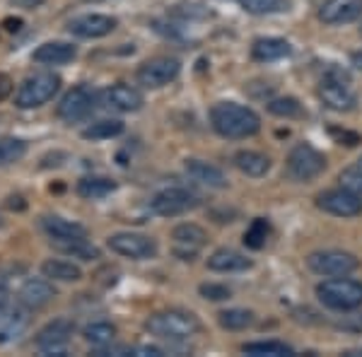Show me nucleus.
I'll return each instance as SVG.
<instances>
[{"label": "nucleus", "instance_id": "1", "mask_svg": "<svg viewBox=\"0 0 362 357\" xmlns=\"http://www.w3.org/2000/svg\"><path fill=\"white\" fill-rule=\"evenodd\" d=\"M210 124L215 133L230 140L251 138L261 131V119L254 109L237 102H218L210 109Z\"/></svg>", "mask_w": 362, "mask_h": 357}, {"label": "nucleus", "instance_id": "2", "mask_svg": "<svg viewBox=\"0 0 362 357\" xmlns=\"http://www.w3.org/2000/svg\"><path fill=\"white\" fill-rule=\"evenodd\" d=\"M145 329L162 341H186V338L196 336L201 331V324L191 312H181V309H167V312H157L145 321Z\"/></svg>", "mask_w": 362, "mask_h": 357}, {"label": "nucleus", "instance_id": "3", "mask_svg": "<svg viewBox=\"0 0 362 357\" xmlns=\"http://www.w3.org/2000/svg\"><path fill=\"white\" fill-rule=\"evenodd\" d=\"M317 297L324 307L334 309V312H353V309L362 307V283L338 275V278L317 285Z\"/></svg>", "mask_w": 362, "mask_h": 357}, {"label": "nucleus", "instance_id": "4", "mask_svg": "<svg viewBox=\"0 0 362 357\" xmlns=\"http://www.w3.org/2000/svg\"><path fill=\"white\" fill-rule=\"evenodd\" d=\"M319 97L321 102L334 111H350L358 102V97L350 90V75L348 70H343L341 66H329L324 80L319 85Z\"/></svg>", "mask_w": 362, "mask_h": 357}, {"label": "nucleus", "instance_id": "5", "mask_svg": "<svg viewBox=\"0 0 362 357\" xmlns=\"http://www.w3.org/2000/svg\"><path fill=\"white\" fill-rule=\"evenodd\" d=\"M61 90V78L56 73H37L29 75L25 83L20 85L15 95V107L17 109H37L44 107L46 102L56 97V92Z\"/></svg>", "mask_w": 362, "mask_h": 357}, {"label": "nucleus", "instance_id": "6", "mask_svg": "<svg viewBox=\"0 0 362 357\" xmlns=\"http://www.w3.org/2000/svg\"><path fill=\"white\" fill-rule=\"evenodd\" d=\"M326 169V157L309 143H300L290 150L285 172L293 181H312Z\"/></svg>", "mask_w": 362, "mask_h": 357}, {"label": "nucleus", "instance_id": "7", "mask_svg": "<svg viewBox=\"0 0 362 357\" xmlns=\"http://www.w3.org/2000/svg\"><path fill=\"white\" fill-rule=\"evenodd\" d=\"M75 331V324L70 319H54L37 333L34 343L42 350L44 357H63L68 355V341Z\"/></svg>", "mask_w": 362, "mask_h": 357}, {"label": "nucleus", "instance_id": "8", "mask_svg": "<svg viewBox=\"0 0 362 357\" xmlns=\"http://www.w3.org/2000/svg\"><path fill=\"white\" fill-rule=\"evenodd\" d=\"M309 268H312L317 275H324V278H338V275H348L353 271H358L360 261L355 259L348 251H317L307 259Z\"/></svg>", "mask_w": 362, "mask_h": 357}, {"label": "nucleus", "instance_id": "9", "mask_svg": "<svg viewBox=\"0 0 362 357\" xmlns=\"http://www.w3.org/2000/svg\"><path fill=\"white\" fill-rule=\"evenodd\" d=\"M95 104H97L95 90L87 85H78L63 95L61 104H58V116L63 121H68V124H75V121L87 119L95 111Z\"/></svg>", "mask_w": 362, "mask_h": 357}, {"label": "nucleus", "instance_id": "10", "mask_svg": "<svg viewBox=\"0 0 362 357\" xmlns=\"http://www.w3.org/2000/svg\"><path fill=\"white\" fill-rule=\"evenodd\" d=\"M317 206L319 210L329 215H336V218H358L362 215V198L358 193L348 191V189H331L324 191L317 196Z\"/></svg>", "mask_w": 362, "mask_h": 357}, {"label": "nucleus", "instance_id": "11", "mask_svg": "<svg viewBox=\"0 0 362 357\" xmlns=\"http://www.w3.org/2000/svg\"><path fill=\"white\" fill-rule=\"evenodd\" d=\"M153 210L162 218H177V215H184L189 210H194L198 206V196L191 193L189 189H181V186H172V189L160 191L153 198Z\"/></svg>", "mask_w": 362, "mask_h": 357}, {"label": "nucleus", "instance_id": "12", "mask_svg": "<svg viewBox=\"0 0 362 357\" xmlns=\"http://www.w3.org/2000/svg\"><path fill=\"white\" fill-rule=\"evenodd\" d=\"M179 73H181V63L177 58L160 56L153 58V61H145L138 68V83L143 87H150V90H157V87H165L172 80H177Z\"/></svg>", "mask_w": 362, "mask_h": 357}, {"label": "nucleus", "instance_id": "13", "mask_svg": "<svg viewBox=\"0 0 362 357\" xmlns=\"http://www.w3.org/2000/svg\"><path fill=\"white\" fill-rule=\"evenodd\" d=\"M109 249L119 256H126V259H153L157 254V244L153 237H145V234H136V232H119L109 237Z\"/></svg>", "mask_w": 362, "mask_h": 357}, {"label": "nucleus", "instance_id": "14", "mask_svg": "<svg viewBox=\"0 0 362 357\" xmlns=\"http://www.w3.org/2000/svg\"><path fill=\"white\" fill-rule=\"evenodd\" d=\"M29 309L25 304L17 307H0V345L15 343L22 338V333L29 329Z\"/></svg>", "mask_w": 362, "mask_h": 357}, {"label": "nucleus", "instance_id": "15", "mask_svg": "<svg viewBox=\"0 0 362 357\" xmlns=\"http://www.w3.org/2000/svg\"><path fill=\"white\" fill-rule=\"evenodd\" d=\"M172 239H174V254L184 261H191L201 251L203 244H206L208 234L203 227L194 225V222H184V225L174 227Z\"/></svg>", "mask_w": 362, "mask_h": 357}, {"label": "nucleus", "instance_id": "16", "mask_svg": "<svg viewBox=\"0 0 362 357\" xmlns=\"http://www.w3.org/2000/svg\"><path fill=\"white\" fill-rule=\"evenodd\" d=\"M114 29H116L114 17L99 15V13L75 17V20L68 25V32L80 39H102V37H107V34H112Z\"/></svg>", "mask_w": 362, "mask_h": 357}, {"label": "nucleus", "instance_id": "17", "mask_svg": "<svg viewBox=\"0 0 362 357\" xmlns=\"http://www.w3.org/2000/svg\"><path fill=\"white\" fill-rule=\"evenodd\" d=\"M362 17V0H326L319 8V20L324 25H350Z\"/></svg>", "mask_w": 362, "mask_h": 357}, {"label": "nucleus", "instance_id": "18", "mask_svg": "<svg viewBox=\"0 0 362 357\" xmlns=\"http://www.w3.org/2000/svg\"><path fill=\"white\" fill-rule=\"evenodd\" d=\"M17 297H20V304H25L29 312H34V309H44L46 304L54 300L56 290L49 280L29 278V280H25V285L20 288V292H17Z\"/></svg>", "mask_w": 362, "mask_h": 357}, {"label": "nucleus", "instance_id": "19", "mask_svg": "<svg viewBox=\"0 0 362 357\" xmlns=\"http://www.w3.org/2000/svg\"><path fill=\"white\" fill-rule=\"evenodd\" d=\"M104 104L114 111H138L143 107V95L131 85H112L109 90H104Z\"/></svg>", "mask_w": 362, "mask_h": 357}, {"label": "nucleus", "instance_id": "20", "mask_svg": "<svg viewBox=\"0 0 362 357\" xmlns=\"http://www.w3.org/2000/svg\"><path fill=\"white\" fill-rule=\"evenodd\" d=\"M186 174L191 179L198 181V184L208 186V189H225L227 186V177L223 174V169L210 165V162H203V160H186Z\"/></svg>", "mask_w": 362, "mask_h": 357}, {"label": "nucleus", "instance_id": "21", "mask_svg": "<svg viewBox=\"0 0 362 357\" xmlns=\"http://www.w3.org/2000/svg\"><path fill=\"white\" fill-rule=\"evenodd\" d=\"M75 56H78V49L66 42H49L34 51V61L42 66H63V63L73 61Z\"/></svg>", "mask_w": 362, "mask_h": 357}, {"label": "nucleus", "instance_id": "22", "mask_svg": "<svg viewBox=\"0 0 362 357\" xmlns=\"http://www.w3.org/2000/svg\"><path fill=\"white\" fill-rule=\"evenodd\" d=\"M208 268L215 273H239L251 268V261L232 249H218L208 256Z\"/></svg>", "mask_w": 362, "mask_h": 357}, {"label": "nucleus", "instance_id": "23", "mask_svg": "<svg viewBox=\"0 0 362 357\" xmlns=\"http://www.w3.org/2000/svg\"><path fill=\"white\" fill-rule=\"evenodd\" d=\"M42 227L46 230V234L54 239H85L87 230L83 225L66 218H58V215H46L42 218Z\"/></svg>", "mask_w": 362, "mask_h": 357}, {"label": "nucleus", "instance_id": "24", "mask_svg": "<svg viewBox=\"0 0 362 357\" xmlns=\"http://www.w3.org/2000/svg\"><path fill=\"white\" fill-rule=\"evenodd\" d=\"M290 44L285 39L278 37H266V39H256L254 46H251V56L261 63H271V61H280V58L290 56Z\"/></svg>", "mask_w": 362, "mask_h": 357}, {"label": "nucleus", "instance_id": "25", "mask_svg": "<svg viewBox=\"0 0 362 357\" xmlns=\"http://www.w3.org/2000/svg\"><path fill=\"white\" fill-rule=\"evenodd\" d=\"M235 167L247 177H264V174L271 169V160L264 155V152H256V150H239L235 155Z\"/></svg>", "mask_w": 362, "mask_h": 357}, {"label": "nucleus", "instance_id": "26", "mask_svg": "<svg viewBox=\"0 0 362 357\" xmlns=\"http://www.w3.org/2000/svg\"><path fill=\"white\" fill-rule=\"evenodd\" d=\"M42 273H44V278L58 280V283H78V280H83V271H80L75 263L61 261V259L44 261L42 263Z\"/></svg>", "mask_w": 362, "mask_h": 357}, {"label": "nucleus", "instance_id": "27", "mask_svg": "<svg viewBox=\"0 0 362 357\" xmlns=\"http://www.w3.org/2000/svg\"><path fill=\"white\" fill-rule=\"evenodd\" d=\"M242 353L251 357H290L295 355V350L280 341H256L244 345Z\"/></svg>", "mask_w": 362, "mask_h": 357}, {"label": "nucleus", "instance_id": "28", "mask_svg": "<svg viewBox=\"0 0 362 357\" xmlns=\"http://www.w3.org/2000/svg\"><path fill=\"white\" fill-rule=\"evenodd\" d=\"M114 189H116L114 181L104 177H85L78 181V196L87 198V201H97V198L109 196Z\"/></svg>", "mask_w": 362, "mask_h": 357}, {"label": "nucleus", "instance_id": "29", "mask_svg": "<svg viewBox=\"0 0 362 357\" xmlns=\"http://www.w3.org/2000/svg\"><path fill=\"white\" fill-rule=\"evenodd\" d=\"M54 247L58 251H63V254L75 256V259H83V261L99 259V249H95L92 244H87L85 239H54Z\"/></svg>", "mask_w": 362, "mask_h": 357}, {"label": "nucleus", "instance_id": "30", "mask_svg": "<svg viewBox=\"0 0 362 357\" xmlns=\"http://www.w3.org/2000/svg\"><path fill=\"white\" fill-rule=\"evenodd\" d=\"M124 121L119 119H102L97 121V124L87 126L83 131V138L85 140H112L116 136H121L124 133Z\"/></svg>", "mask_w": 362, "mask_h": 357}, {"label": "nucleus", "instance_id": "31", "mask_svg": "<svg viewBox=\"0 0 362 357\" xmlns=\"http://www.w3.org/2000/svg\"><path fill=\"white\" fill-rule=\"evenodd\" d=\"M27 155V143L22 138L5 136L0 138V167L13 165V162L22 160Z\"/></svg>", "mask_w": 362, "mask_h": 357}, {"label": "nucleus", "instance_id": "32", "mask_svg": "<svg viewBox=\"0 0 362 357\" xmlns=\"http://www.w3.org/2000/svg\"><path fill=\"white\" fill-rule=\"evenodd\" d=\"M116 338V326H112L109 321H97V324H90L85 329V341L97 345V348H104Z\"/></svg>", "mask_w": 362, "mask_h": 357}, {"label": "nucleus", "instance_id": "33", "mask_svg": "<svg viewBox=\"0 0 362 357\" xmlns=\"http://www.w3.org/2000/svg\"><path fill=\"white\" fill-rule=\"evenodd\" d=\"M218 321L227 331H242L254 324V314L247 312V309H227V312L218 314Z\"/></svg>", "mask_w": 362, "mask_h": 357}, {"label": "nucleus", "instance_id": "34", "mask_svg": "<svg viewBox=\"0 0 362 357\" xmlns=\"http://www.w3.org/2000/svg\"><path fill=\"white\" fill-rule=\"evenodd\" d=\"M268 234H271V225H268V220L256 218V220L247 227V232H244V244H247L249 249L259 251V249L266 244Z\"/></svg>", "mask_w": 362, "mask_h": 357}, {"label": "nucleus", "instance_id": "35", "mask_svg": "<svg viewBox=\"0 0 362 357\" xmlns=\"http://www.w3.org/2000/svg\"><path fill=\"white\" fill-rule=\"evenodd\" d=\"M268 111L280 119H297V116H302V104L295 97H278L268 102Z\"/></svg>", "mask_w": 362, "mask_h": 357}, {"label": "nucleus", "instance_id": "36", "mask_svg": "<svg viewBox=\"0 0 362 357\" xmlns=\"http://www.w3.org/2000/svg\"><path fill=\"white\" fill-rule=\"evenodd\" d=\"M239 5L251 15H273L280 10H288L285 0H239Z\"/></svg>", "mask_w": 362, "mask_h": 357}, {"label": "nucleus", "instance_id": "37", "mask_svg": "<svg viewBox=\"0 0 362 357\" xmlns=\"http://www.w3.org/2000/svg\"><path fill=\"white\" fill-rule=\"evenodd\" d=\"M338 181H341L343 189L358 193V196L362 198V169H360V165H353V167L343 169L341 177H338Z\"/></svg>", "mask_w": 362, "mask_h": 357}, {"label": "nucleus", "instance_id": "38", "mask_svg": "<svg viewBox=\"0 0 362 357\" xmlns=\"http://www.w3.org/2000/svg\"><path fill=\"white\" fill-rule=\"evenodd\" d=\"M201 295L206 297V300H213V302H223V300H230V288H225V285H215V283H206L201 285Z\"/></svg>", "mask_w": 362, "mask_h": 357}, {"label": "nucleus", "instance_id": "39", "mask_svg": "<svg viewBox=\"0 0 362 357\" xmlns=\"http://www.w3.org/2000/svg\"><path fill=\"white\" fill-rule=\"evenodd\" d=\"M331 136H334L341 145L346 143V145H350V148L360 143V136H358V133H350V131H346V128H343V131H341V128H331Z\"/></svg>", "mask_w": 362, "mask_h": 357}, {"label": "nucleus", "instance_id": "40", "mask_svg": "<svg viewBox=\"0 0 362 357\" xmlns=\"http://www.w3.org/2000/svg\"><path fill=\"white\" fill-rule=\"evenodd\" d=\"M10 92H13V80H10L5 73H0V102H3V99H8Z\"/></svg>", "mask_w": 362, "mask_h": 357}, {"label": "nucleus", "instance_id": "41", "mask_svg": "<svg viewBox=\"0 0 362 357\" xmlns=\"http://www.w3.org/2000/svg\"><path fill=\"white\" fill-rule=\"evenodd\" d=\"M22 25H25V22H22L20 17H5L3 20V27L8 29V32H20Z\"/></svg>", "mask_w": 362, "mask_h": 357}, {"label": "nucleus", "instance_id": "42", "mask_svg": "<svg viewBox=\"0 0 362 357\" xmlns=\"http://www.w3.org/2000/svg\"><path fill=\"white\" fill-rule=\"evenodd\" d=\"M10 3L15 5V8H25V10H34L39 8V5L44 3V0H10Z\"/></svg>", "mask_w": 362, "mask_h": 357}, {"label": "nucleus", "instance_id": "43", "mask_svg": "<svg viewBox=\"0 0 362 357\" xmlns=\"http://www.w3.org/2000/svg\"><path fill=\"white\" fill-rule=\"evenodd\" d=\"M8 297H10V288H8V283H5V278H0V307L8 304Z\"/></svg>", "mask_w": 362, "mask_h": 357}, {"label": "nucleus", "instance_id": "44", "mask_svg": "<svg viewBox=\"0 0 362 357\" xmlns=\"http://www.w3.org/2000/svg\"><path fill=\"white\" fill-rule=\"evenodd\" d=\"M8 208H17V210H22V208H25V203H22V198L20 196H10L8 198Z\"/></svg>", "mask_w": 362, "mask_h": 357}, {"label": "nucleus", "instance_id": "45", "mask_svg": "<svg viewBox=\"0 0 362 357\" xmlns=\"http://www.w3.org/2000/svg\"><path fill=\"white\" fill-rule=\"evenodd\" d=\"M350 61H353V66H355V68L362 70V51H355V54L350 56Z\"/></svg>", "mask_w": 362, "mask_h": 357}, {"label": "nucleus", "instance_id": "46", "mask_svg": "<svg viewBox=\"0 0 362 357\" xmlns=\"http://www.w3.org/2000/svg\"><path fill=\"white\" fill-rule=\"evenodd\" d=\"M358 165H360V169H362V157H360V160H358Z\"/></svg>", "mask_w": 362, "mask_h": 357}]
</instances>
